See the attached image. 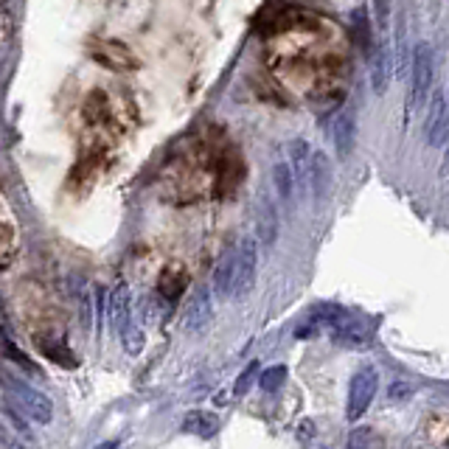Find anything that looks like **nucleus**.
I'll return each mask as SVG.
<instances>
[{
    "instance_id": "nucleus-1",
    "label": "nucleus",
    "mask_w": 449,
    "mask_h": 449,
    "mask_svg": "<svg viewBox=\"0 0 449 449\" xmlns=\"http://www.w3.org/2000/svg\"><path fill=\"white\" fill-rule=\"evenodd\" d=\"M0 388L6 393V402L20 410L26 418L37 421V424H51L54 418V405L45 393H40L37 388H31L26 379H20L17 373H12L6 365H0Z\"/></svg>"
},
{
    "instance_id": "nucleus-2",
    "label": "nucleus",
    "mask_w": 449,
    "mask_h": 449,
    "mask_svg": "<svg viewBox=\"0 0 449 449\" xmlns=\"http://www.w3.org/2000/svg\"><path fill=\"white\" fill-rule=\"evenodd\" d=\"M432 67H435V59H432V48L430 42H418L416 51H413V62H410V96H407V113H418L430 96V88H432Z\"/></svg>"
},
{
    "instance_id": "nucleus-3",
    "label": "nucleus",
    "mask_w": 449,
    "mask_h": 449,
    "mask_svg": "<svg viewBox=\"0 0 449 449\" xmlns=\"http://www.w3.org/2000/svg\"><path fill=\"white\" fill-rule=\"evenodd\" d=\"M377 388H379V373H377V368H370V365L362 368V370H357L354 377H351V385H348V407H345V413H348L351 421H357V418L365 416V410L370 407L373 396H377Z\"/></svg>"
},
{
    "instance_id": "nucleus-4",
    "label": "nucleus",
    "mask_w": 449,
    "mask_h": 449,
    "mask_svg": "<svg viewBox=\"0 0 449 449\" xmlns=\"http://www.w3.org/2000/svg\"><path fill=\"white\" fill-rule=\"evenodd\" d=\"M326 320V326L332 329V334H334V340L337 343H345V345H357V348H362V345H368L370 343V326L362 320V318H357V315H351V312H334V315H326L323 318Z\"/></svg>"
},
{
    "instance_id": "nucleus-5",
    "label": "nucleus",
    "mask_w": 449,
    "mask_h": 449,
    "mask_svg": "<svg viewBox=\"0 0 449 449\" xmlns=\"http://www.w3.org/2000/svg\"><path fill=\"white\" fill-rule=\"evenodd\" d=\"M88 54L93 62H99L107 70H135L138 56L118 40H96L88 45Z\"/></svg>"
},
{
    "instance_id": "nucleus-6",
    "label": "nucleus",
    "mask_w": 449,
    "mask_h": 449,
    "mask_svg": "<svg viewBox=\"0 0 449 449\" xmlns=\"http://www.w3.org/2000/svg\"><path fill=\"white\" fill-rule=\"evenodd\" d=\"M256 242L253 239H242L236 245V264H234V286H231V297H245L253 284H256Z\"/></svg>"
},
{
    "instance_id": "nucleus-7",
    "label": "nucleus",
    "mask_w": 449,
    "mask_h": 449,
    "mask_svg": "<svg viewBox=\"0 0 449 449\" xmlns=\"http://www.w3.org/2000/svg\"><path fill=\"white\" fill-rule=\"evenodd\" d=\"M211 320V292L205 286L194 289L191 297H188V304H186V315H183V329L197 334L208 326Z\"/></svg>"
},
{
    "instance_id": "nucleus-8",
    "label": "nucleus",
    "mask_w": 449,
    "mask_h": 449,
    "mask_svg": "<svg viewBox=\"0 0 449 449\" xmlns=\"http://www.w3.org/2000/svg\"><path fill=\"white\" fill-rule=\"evenodd\" d=\"M424 135H427L430 146H441L449 135V104H446L443 93L432 96V107H430V115H427V124H424Z\"/></svg>"
},
{
    "instance_id": "nucleus-9",
    "label": "nucleus",
    "mask_w": 449,
    "mask_h": 449,
    "mask_svg": "<svg viewBox=\"0 0 449 449\" xmlns=\"http://www.w3.org/2000/svg\"><path fill=\"white\" fill-rule=\"evenodd\" d=\"M286 152H289V169H292V177L295 183L307 188L309 180H312V152H309V143L304 138H295L286 143Z\"/></svg>"
},
{
    "instance_id": "nucleus-10",
    "label": "nucleus",
    "mask_w": 449,
    "mask_h": 449,
    "mask_svg": "<svg viewBox=\"0 0 449 449\" xmlns=\"http://www.w3.org/2000/svg\"><path fill=\"white\" fill-rule=\"evenodd\" d=\"M332 138H334V149L340 158H348L354 152V143H357V115L354 110H340L332 126Z\"/></svg>"
},
{
    "instance_id": "nucleus-11",
    "label": "nucleus",
    "mask_w": 449,
    "mask_h": 449,
    "mask_svg": "<svg viewBox=\"0 0 449 449\" xmlns=\"http://www.w3.org/2000/svg\"><path fill=\"white\" fill-rule=\"evenodd\" d=\"M110 323L118 334H124L132 326V315H129V286L126 281H118L110 292Z\"/></svg>"
},
{
    "instance_id": "nucleus-12",
    "label": "nucleus",
    "mask_w": 449,
    "mask_h": 449,
    "mask_svg": "<svg viewBox=\"0 0 449 449\" xmlns=\"http://www.w3.org/2000/svg\"><path fill=\"white\" fill-rule=\"evenodd\" d=\"M256 231L261 245H272L278 236V213L267 194H259V202H256Z\"/></svg>"
},
{
    "instance_id": "nucleus-13",
    "label": "nucleus",
    "mask_w": 449,
    "mask_h": 449,
    "mask_svg": "<svg viewBox=\"0 0 449 449\" xmlns=\"http://www.w3.org/2000/svg\"><path fill=\"white\" fill-rule=\"evenodd\" d=\"M388 82H391V54H388V45L379 42L373 56H370V88H373V93H385Z\"/></svg>"
},
{
    "instance_id": "nucleus-14",
    "label": "nucleus",
    "mask_w": 449,
    "mask_h": 449,
    "mask_svg": "<svg viewBox=\"0 0 449 449\" xmlns=\"http://www.w3.org/2000/svg\"><path fill=\"white\" fill-rule=\"evenodd\" d=\"M312 191H315V199H326L329 188H332V163L323 152H315L312 155V180H309Z\"/></svg>"
},
{
    "instance_id": "nucleus-15",
    "label": "nucleus",
    "mask_w": 449,
    "mask_h": 449,
    "mask_svg": "<svg viewBox=\"0 0 449 449\" xmlns=\"http://www.w3.org/2000/svg\"><path fill=\"white\" fill-rule=\"evenodd\" d=\"M183 430L197 435V438H213L219 432V418L213 413H205V410H191L183 418Z\"/></svg>"
},
{
    "instance_id": "nucleus-16",
    "label": "nucleus",
    "mask_w": 449,
    "mask_h": 449,
    "mask_svg": "<svg viewBox=\"0 0 449 449\" xmlns=\"http://www.w3.org/2000/svg\"><path fill=\"white\" fill-rule=\"evenodd\" d=\"M234 264H236V247L234 250H224L216 272H213V289L219 297H231V286H234Z\"/></svg>"
},
{
    "instance_id": "nucleus-17",
    "label": "nucleus",
    "mask_w": 449,
    "mask_h": 449,
    "mask_svg": "<svg viewBox=\"0 0 449 449\" xmlns=\"http://www.w3.org/2000/svg\"><path fill=\"white\" fill-rule=\"evenodd\" d=\"M348 449H382V438L370 427H357L348 435Z\"/></svg>"
},
{
    "instance_id": "nucleus-18",
    "label": "nucleus",
    "mask_w": 449,
    "mask_h": 449,
    "mask_svg": "<svg viewBox=\"0 0 449 449\" xmlns=\"http://www.w3.org/2000/svg\"><path fill=\"white\" fill-rule=\"evenodd\" d=\"M272 186H275V194L281 199H289L292 197V186H295V177H292V169L286 163H275L272 166Z\"/></svg>"
},
{
    "instance_id": "nucleus-19",
    "label": "nucleus",
    "mask_w": 449,
    "mask_h": 449,
    "mask_svg": "<svg viewBox=\"0 0 449 449\" xmlns=\"http://www.w3.org/2000/svg\"><path fill=\"white\" fill-rule=\"evenodd\" d=\"M183 286H186V275H183V270H177V267L163 270V275H161V292H163L166 297H177Z\"/></svg>"
},
{
    "instance_id": "nucleus-20",
    "label": "nucleus",
    "mask_w": 449,
    "mask_h": 449,
    "mask_svg": "<svg viewBox=\"0 0 449 449\" xmlns=\"http://www.w3.org/2000/svg\"><path fill=\"white\" fill-rule=\"evenodd\" d=\"M284 379H286V368L284 365H272V368H267L261 377H259V388L264 393H275L284 385Z\"/></svg>"
},
{
    "instance_id": "nucleus-21",
    "label": "nucleus",
    "mask_w": 449,
    "mask_h": 449,
    "mask_svg": "<svg viewBox=\"0 0 449 449\" xmlns=\"http://www.w3.org/2000/svg\"><path fill=\"white\" fill-rule=\"evenodd\" d=\"M256 373H259V362L253 359V362L239 373V379H236V385H234V393H236V396H245V393L250 391V385H253V379H256Z\"/></svg>"
},
{
    "instance_id": "nucleus-22",
    "label": "nucleus",
    "mask_w": 449,
    "mask_h": 449,
    "mask_svg": "<svg viewBox=\"0 0 449 449\" xmlns=\"http://www.w3.org/2000/svg\"><path fill=\"white\" fill-rule=\"evenodd\" d=\"M40 348H42L48 357H54L59 365H70V368L76 365V359H73V354H70V351L59 348V345H56V343H51V340H40Z\"/></svg>"
},
{
    "instance_id": "nucleus-23",
    "label": "nucleus",
    "mask_w": 449,
    "mask_h": 449,
    "mask_svg": "<svg viewBox=\"0 0 449 449\" xmlns=\"http://www.w3.org/2000/svg\"><path fill=\"white\" fill-rule=\"evenodd\" d=\"M121 340H124L126 354H140V348H143V332H140L138 326H129V329L121 334Z\"/></svg>"
},
{
    "instance_id": "nucleus-24",
    "label": "nucleus",
    "mask_w": 449,
    "mask_h": 449,
    "mask_svg": "<svg viewBox=\"0 0 449 449\" xmlns=\"http://www.w3.org/2000/svg\"><path fill=\"white\" fill-rule=\"evenodd\" d=\"M79 309H82V326L90 329V323H93V309H90V292H88V289L79 295Z\"/></svg>"
},
{
    "instance_id": "nucleus-25",
    "label": "nucleus",
    "mask_w": 449,
    "mask_h": 449,
    "mask_svg": "<svg viewBox=\"0 0 449 449\" xmlns=\"http://www.w3.org/2000/svg\"><path fill=\"white\" fill-rule=\"evenodd\" d=\"M3 345H6V354H9V357H15V362H17V365H23L26 370H31V373H37V368H34V362H28V357H26V354H20V351H17V348H15V345H12L9 340H3Z\"/></svg>"
},
{
    "instance_id": "nucleus-26",
    "label": "nucleus",
    "mask_w": 449,
    "mask_h": 449,
    "mask_svg": "<svg viewBox=\"0 0 449 449\" xmlns=\"http://www.w3.org/2000/svg\"><path fill=\"white\" fill-rule=\"evenodd\" d=\"M0 449H26L17 438H12L9 432H6V427L3 424H0Z\"/></svg>"
},
{
    "instance_id": "nucleus-27",
    "label": "nucleus",
    "mask_w": 449,
    "mask_h": 449,
    "mask_svg": "<svg viewBox=\"0 0 449 449\" xmlns=\"http://www.w3.org/2000/svg\"><path fill=\"white\" fill-rule=\"evenodd\" d=\"M96 449H118V441H101Z\"/></svg>"
},
{
    "instance_id": "nucleus-28",
    "label": "nucleus",
    "mask_w": 449,
    "mask_h": 449,
    "mask_svg": "<svg viewBox=\"0 0 449 449\" xmlns=\"http://www.w3.org/2000/svg\"><path fill=\"white\" fill-rule=\"evenodd\" d=\"M446 174H449V152H446Z\"/></svg>"
},
{
    "instance_id": "nucleus-29",
    "label": "nucleus",
    "mask_w": 449,
    "mask_h": 449,
    "mask_svg": "<svg viewBox=\"0 0 449 449\" xmlns=\"http://www.w3.org/2000/svg\"><path fill=\"white\" fill-rule=\"evenodd\" d=\"M446 104H449V99H446Z\"/></svg>"
}]
</instances>
